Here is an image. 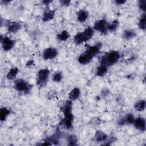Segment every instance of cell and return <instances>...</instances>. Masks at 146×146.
<instances>
[{
  "label": "cell",
  "mask_w": 146,
  "mask_h": 146,
  "mask_svg": "<svg viewBox=\"0 0 146 146\" xmlns=\"http://www.w3.org/2000/svg\"><path fill=\"white\" fill-rule=\"evenodd\" d=\"M74 41L75 42V43L77 45L78 44H80L82 43H83L84 42H85V39L83 37V34L82 33H79L78 34H76L74 38Z\"/></svg>",
  "instance_id": "7402d4cb"
},
{
  "label": "cell",
  "mask_w": 146,
  "mask_h": 146,
  "mask_svg": "<svg viewBox=\"0 0 146 146\" xmlns=\"http://www.w3.org/2000/svg\"><path fill=\"white\" fill-rule=\"evenodd\" d=\"M136 35V33L133 30H126L123 32V36L125 39H131Z\"/></svg>",
  "instance_id": "d6986e66"
},
{
  "label": "cell",
  "mask_w": 146,
  "mask_h": 146,
  "mask_svg": "<svg viewBox=\"0 0 146 146\" xmlns=\"http://www.w3.org/2000/svg\"><path fill=\"white\" fill-rule=\"evenodd\" d=\"M108 24L106 20L100 19L95 22L94 25V29L98 31H99L104 35H106L107 34L108 31Z\"/></svg>",
  "instance_id": "8992f818"
},
{
  "label": "cell",
  "mask_w": 146,
  "mask_h": 146,
  "mask_svg": "<svg viewBox=\"0 0 146 146\" xmlns=\"http://www.w3.org/2000/svg\"><path fill=\"white\" fill-rule=\"evenodd\" d=\"M7 29L10 33H16L21 29V25L18 22H10L7 25Z\"/></svg>",
  "instance_id": "8fae6325"
},
{
  "label": "cell",
  "mask_w": 146,
  "mask_h": 146,
  "mask_svg": "<svg viewBox=\"0 0 146 146\" xmlns=\"http://www.w3.org/2000/svg\"><path fill=\"white\" fill-rule=\"evenodd\" d=\"M33 64V60H29V61L27 62L26 65H27V66H29L32 65Z\"/></svg>",
  "instance_id": "836d02e7"
},
{
  "label": "cell",
  "mask_w": 146,
  "mask_h": 146,
  "mask_svg": "<svg viewBox=\"0 0 146 146\" xmlns=\"http://www.w3.org/2000/svg\"><path fill=\"white\" fill-rule=\"evenodd\" d=\"M138 26L139 29L144 30L146 27V14L144 13L139 20Z\"/></svg>",
  "instance_id": "cb8c5ba5"
},
{
  "label": "cell",
  "mask_w": 146,
  "mask_h": 146,
  "mask_svg": "<svg viewBox=\"0 0 146 146\" xmlns=\"http://www.w3.org/2000/svg\"><path fill=\"white\" fill-rule=\"evenodd\" d=\"M50 74V71L47 68L40 70L38 72L36 83L38 86L42 87H44L48 80Z\"/></svg>",
  "instance_id": "5b68a950"
},
{
  "label": "cell",
  "mask_w": 146,
  "mask_h": 146,
  "mask_svg": "<svg viewBox=\"0 0 146 146\" xmlns=\"http://www.w3.org/2000/svg\"><path fill=\"white\" fill-rule=\"evenodd\" d=\"M139 6L140 9L143 11H145V5H146V1L145 0H140L139 1Z\"/></svg>",
  "instance_id": "f1b7e54d"
},
{
  "label": "cell",
  "mask_w": 146,
  "mask_h": 146,
  "mask_svg": "<svg viewBox=\"0 0 146 146\" xmlns=\"http://www.w3.org/2000/svg\"><path fill=\"white\" fill-rule=\"evenodd\" d=\"M58 55V51L55 48L48 47L46 48L43 52V58L45 60L52 59Z\"/></svg>",
  "instance_id": "ba28073f"
},
{
  "label": "cell",
  "mask_w": 146,
  "mask_h": 146,
  "mask_svg": "<svg viewBox=\"0 0 146 146\" xmlns=\"http://www.w3.org/2000/svg\"><path fill=\"white\" fill-rule=\"evenodd\" d=\"M67 141L69 145H76L78 139L74 135H69L67 136Z\"/></svg>",
  "instance_id": "603a6c76"
},
{
  "label": "cell",
  "mask_w": 146,
  "mask_h": 146,
  "mask_svg": "<svg viewBox=\"0 0 146 146\" xmlns=\"http://www.w3.org/2000/svg\"><path fill=\"white\" fill-rule=\"evenodd\" d=\"M94 33V29L92 28L91 27H88L87 29H86L84 31L82 32L83 37L85 39V42L90 39L92 37Z\"/></svg>",
  "instance_id": "9a60e30c"
},
{
  "label": "cell",
  "mask_w": 146,
  "mask_h": 146,
  "mask_svg": "<svg viewBox=\"0 0 146 146\" xmlns=\"http://www.w3.org/2000/svg\"><path fill=\"white\" fill-rule=\"evenodd\" d=\"M102 47V43L101 42H98L95 45L89 47L86 51L80 54L79 56L78 59L79 63L82 64H87L89 63L92 58L99 52Z\"/></svg>",
  "instance_id": "6da1fadb"
},
{
  "label": "cell",
  "mask_w": 146,
  "mask_h": 146,
  "mask_svg": "<svg viewBox=\"0 0 146 146\" xmlns=\"http://www.w3.org/2000/svg\"><path fill=\"white\" fill-rule=\"evenodd\" d=\"M119 25V22L117 20H115L112 21L110 24L108 25V26H107L108 31H115Z\"/></svg>",
  "instance_id": "484cf974"
},
{
  "label": "cell",
  "mask_w": 146,
  "mask_h": 146,
  "mask_svg": "<svg viewBox=\"0 0 146 146\" xmlns=\"http://www.w3.org/2000/svg\"><path fill=\"white\" fill-rule=\"evenodd\" d=\"M18 68L17 67H13L10 71L8 72L6 78L9 80H14L16 78L18 73Z\"/></svg>",
  "instance_id": "ac0fdd59"
},
{
  "label": "cell",
  "mask_w": 146,
  "mask_h": 146,
  "mask_svg": "<svg viewBox=\"0 0 146 146\" xmlns=\"http://www.w3.org/2000/svg\"><path fill=\"white\" fill-rule=\"evenodd\" d=\"M63 79V75L61 72H57L55 73L52 76V80L54 82L59 83Z\"/></svg>",
  "instance_id": "4316f807"
},
{
  "label": "cell",
  "mask_w": 146,
  "mask_h": 146,
  "mask_svg": "<svg viewBox=\"0 0 146 146\" xmlns=\"http://www.w3.org/2000/svg\"><path fill=\"white\" fill-rule=\"evenodd\" d=\"M146 107V102L144 100H140L138 102H137L135 105L134 108L136 110L139 111H144Z\"/></svg>",
  "instance_id": "ffe728a7"
},
{
  "label": "cell",
  "mask_w": 146,
  "mask_h": 146,
  "mask_svg": "<svg viewBox=\"0 0 146 146\" xmlns=\"http://www.w3.org/2000/svg\"><path fill=\"white\" fill-rule=\"evenodd\" d=\"M1 42L2 43V48L5 51L10 50L15 44V40L7 36L2 37V36H1Z\"/></svg>",
  "instance_id": "52a82bcc"
},
{
  "label": "cell",
  "mask_w": 146,
  "mask_h": 146,
  "mask_svg": "<svg viewBox=\"0 0 146 146\" xmlns=\"http://www.w3.org/2000/svg\"><path fill=\"white\" fill-rule=\"evenodd\" d=\"M14 87L17 91L24 94L29 93L32 88L31 84L22 79L15 80L14 83Z\"/></svg>",
  "instance_id": "277c9868"
},
{
  "label": "cell",
  "mask_w": 146,
  "mask_h": 146,
  "mask_svg": "<svg viewBox=\"0 0 146 146\" xmlns=\"http://www.w3.org/2000/svg\"><path fill=\"white\" fill-rule=\"evenodd\" d=\"M120 57V54L116 51H111L105 54L101 58L100 64H103L108 67L115 64Z\"/></svg>",
  "instance_id": "3957f363"
},
{
  "label": "cell",
  "mask_w": 146,
  "mask_h": 146,
  "mask_svg": "<svg viewBox=\"0 0 146 146\" xmlns=\"http://www.w3.org/2000/svg\"><path fill=\"white\" fill-rule=\"evenodd\" d=\"M80 94V91L79 88L78 87H75L70 91L68 95V97L70 100L74 101L79 97Z\"/></svg>",
  "instance_id": "5bb4252c"
},
{
  "label": "cell",
  "mask_w": 146,
  "mask_h": 146,
  "mask_svg": "<svg viewBox=\"0 0 146 146\" xmlns=\"http://www.w3.org/2000/svg\"><path fill=\"white\" fill-rule=\"evenodd\" d=\"M135 117L131 113L127 114L124 117L120 118L118 121L117 124L119 125H124L127 124H132L135 120Z\"/></svg>",
  "instance_id": "9c48e42d"
},
{
  "label": "cell",
  "mask_w": 146,
  "mask_h": 146,
  "mask_svg": "<svg viewBox=\"0 0 146 146\" xmlns=\"http://www.w3.org/2000/svg\"><path fill=\"white\" fill-rule=\"evenodd\" d=\"M10 110L6 107H2L0 110V119L1 121L6 120L7 116L10 114Z\"/></svg>",
  "instance_id": "44dd1931"
},
{
  "label": "cell",
  "mask_w": 146,
  "mask_h": 146,
  "mask_svg": "<svg viewBox=\"0 0 146 146\" xmlns=\"http://www.w3.org/2000/svg\"><path fill=\"white\" fill-rule=\"evenodd\" d=\"M10 2V1H7V0H2L1 1V3L2 5H7Z\"/></svg>",
  "instance_id": "1f68e13d"
},
{
  "label": "cell",
  "mask_w": 146,
  "mask_h": 146,
  "mask_svg": "<svg viewBox=\"0 0 146 146\" xmlns=\"http://www.w3.org/2000/svg\"><path fill=\"white\" fill-rule=\"evenodd\" d=\"M51 2H52V1H50V0H44L42 1V2L44 3V5H48Z\"/></svg>",
  "instance_id": "d6a6232c"
},
{
  "label": "cell",
  "mask_w": 146,
  "mask_h": 146,
  "mask_svg": "<svg viewBox=\"0 0 146 146\" xmlns=\"http://www.w3.org/2000/svg\"><path fill=\"white\" fill-rule=\"evenodd\" d=\"M88 17V13L85 10H80L77 13V19L80 22H85Z\"/></svg>",
  "instance_id": "4fadbf2b"
},
{
  "label": "cell",
  "mask_w": 146,
  "mask_h": 146,
  "mask_svg": "<svg viewBox=\"0 0 146 146\" xmlns=\"http://www.w3.org/2000/svg\"><path fill=\"white\" fill-rule=\"evenodd\" d=\"M108 71V67L103 64H100V66L97 68L96 74L98 76H104Z\"/></svg>",
  "instance_id": "2e32d148"
},
{
  "label": "cell",
  "mask_w": 146,
  "mask_h": 146,
  "mask_svg": "<svg viewBox=\"0 0 146 146\" xmlns=\"http://www.w3.org/2000/svg\"><path fill=\"white\" fill-rule=\"evenodd\" d=\"M72 105L71 100H67L62 107V111L64 116L62 123L67 129H71L72 127V122L74 119V116L72 113Z\"/></svg>",
  "instance_id": "7a4b0ae2"
},
{
  "label": "cell",
  "mask_w": 146,
  "mask_h": 146,
  "mask_svg": "<svg viewBox=\"0 0 146 146\" xmlns=\"http://www.w3.org/2000/svg\"><path fill=\"white\" fill-rule=\"evenodd\" d=\"M70 37L69 33L66 30L62 31L60 34H58L57 38L62 41H66Z\"/></svg>",
  "instance_id": "d4e9b609"
},
{
  "label": "cell",
  "mask_w": 146,
  "mask_h": 146,
  "mask_svg": "<svg viewBox=\"0 0 146 146\" xmlns=\"http://www.w3.org/2000/svg\"><path fill=\"white\" fill-rule=\"evenodd\" d=\"M116 140V137L114 136H111L109 138H107V139L104 141L106 143H104L105 145H111L112 143L115 142Z\"/></svg>",
  "instance_id": "83f0119b"
},
{
  "label": "cell",
  "mask_w": 146,
  "mask_h": 146,
  "mask_svg": "<svg viewBox=\"0 0 146 146\" xmlns=\"http://www.w3.org/2000/svg\"><path fill=\"white\" fill-rule=\"evenodd\" d=\"M71 1H68V0H60L59 1V3H60V5L62 6H69L70 4Z\"/></svg>",
  "instance_id": "f546056e"
},
{
  "label": "cell",
  "mask_w": 146,
  "mask_h": 146,
  "mask_svg": "<svg viewBox=\"0 0 146 146\" xmlns=\"http://www.w3.org/2000/svg\"><path fill=\"white\" fill-rule=\"evenodd\" d=\"M126 2V1L124 0H116L115 1V2L117 4V5H123L124 4L125 2Z\"/></svg>",
  "instance_id": "4dcf8cb0"
},
{
  "label": "cell",
  "mask_w": 146,
  "mask_h": 146,
  "mask_svg": "<svg viewBox=\"0 0 146 146\" xmlns=\"http://www.w3.org/2000/svg\"><path fill=\"white\" fill-rule=\"evenodd\" d=\"M135 128L141 132L145 131V120L142 117H139L135 119L133 123Z\"/></svg>",
  "instance_id": "30bf717a"
},
{
  "label": "cell",
  "mask_w": 146,
  "mask_h": 146,
  "mask_svg": "<svg viewBox=\"0 0 146 146\" xmlns=\"http://www.w3.org/2000/svg\"><path fill=\"white\" fill-rule=\"evenodd\" d=\"M107 138V135L101 131H97L95 134V140L98 142L104 141Z\"/></svg>",
  "instance_id": "e0dca14e"
},
{
  "label": "cell",
  "mask_w": 146,
  "mask_h": 146,
  "mask_svg": "<svg viewBox=\"0 0 146 146\" xmlns=\"http://www.w3.org/2000/svg\"><path fill=\"white\" fill-rule=\"evenodd\" d=\"M55 13V11L54 10H50L49 9H46L43 13V18H42L43 21L44 22H47L52 19L54 17Z\"/></svg>",
  "instance_id": "7c38bea8"
}]
</instances>
